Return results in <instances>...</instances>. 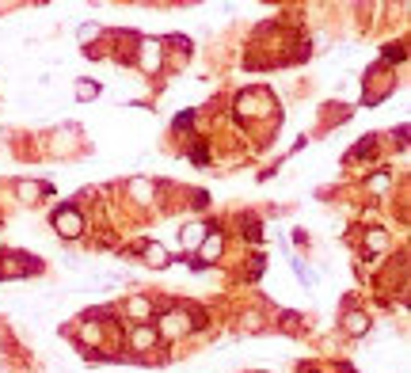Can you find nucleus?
Segmentation results:
<instances>
[{
  "mask_svg": "<svg viewBox=\"0 0 411 373\" xmlns=\"http://www.w3.org/2000/svg\"><path fill=\"white\" fill-rule=\"evenodd\" d=\"M53 225H58L61 229V236H80V232H84V217H80V213H77V206H61L58 213H53Z\"/></svg>",
  "mask_w": 411,
  "mask_h": 373,
  "instance_id": "1",
  "label": "nucleus"
},
{
  "mask_svg": "<svg viewBox=\"0 0 411 373\" xmlns=\"http://www.w3.org/2000/svg\"><path fill=\"white\" fill-rule=\"evenodd\" d=\"M186 331H191V316H186V309H175V312L160 316V335L164 339H175V335H186Z\"/></svg>",
  "mask_w": 411,
  "mask_h": 373,
  "instance_id": "2",
  "label": "nucleus"
},
{
  "mask_svg": "<svg viewBox=\"0 0 411 373\" xmlns=\"http://www.w3.org/2000/svg\"><path fill=\"white\" fill-rule=\"evenodd\" d=\"M129 343H134L137 350H148L156 343V328H148V324H141V328H134V335H129Z\"/></svg>",
  "mask_w": 411,
  "mask_h": 373,
  "instance_id": "3",
  "label": "nucleus"
},
{
  "mask_svg": "<svg viewBox=\"0 0 411 373\" xmlns=\"http://www.w3.org/2000/svg\"><path fill=\"white\" fill-rule=\"evenodd\" d=\"M141 65L145 69H160V42H141Z\"/></svg>",
  "mask_w": 411,
  "mask_h": 373,
  "instance_id": "4",
  "label": "nucleus"
},
{
  "mask_svg": "<svg viewBox=\"0 0 411 373\" xmlns=\"http://www.w3.org/2000/svg\"><path fill=\"white\" fill-rule=\"evenodd\" d=\"M347 331L350 335H366L369 331V320L362 312H347Z\"/></svg>",
  "mask_w": 411,
  "mask_h": 373,
  "instance_id": "5",
  "label": "nucleus"
},
{
  "mask_svg": "<svg viewBox=\"0 0 411 373\" xmlns=\"http://www.w3.org/2000/svg\"><path fill=\"white\" fill-rule=\"evenodd\" d=\"M145 255H148V259H153V267H164V259H167L160 244H145Z\"/></svg>",
  "mask_w": 411,
  "mask_h": 373,
  "instance_id": "6",
  "label": "nucleus"
},
{
  "mask_svg": "<svg viewBox=\"0 0 411 373\" xmlns=\"http://www.w3.org/2000/svg\"><path fill=\"white\" fill-rule=\"evenodd\" d=\"M202 255H206V259L221 255V240H217V236H213V240H206V244H202Z\"/></svg>",
  "mask_w": 411,
  "mask_h": 373,
  "instance_id": "7",
  "label": "nucleus"
},
{
  "mask_svg": "<svg viewBox=\"0 0 411 373\" xmlns=\"http://www.w3.org/2000/svg\"><path fill=\"white\" fill-rule=\"evenodd\" d=\"M202 225H191V229H186V248H194V244H198V240H202Z\"/></svg>",
  "mask_w": 411,
  "mask_h": 373,
  "instance_id": "8",
  "label": "nucleus"
},
{
  "mask_svg": "<svg viewBox=\"0 0 411 373\" xmlns=\"http://www.w3.org/2000/svg\"><path fill=\"white\" fill-rule=\"evenodd\" d=\"M77 96L80 99H91V96H99V88H96V84H77Z\"/></svg>",
  "mask_w": 411,
  "mask_h": 373,
  "instance_id": "9",
  "label": "nucleus"
},
{
  "mask_svg": "<svg viewBox=\"0 0 411 373\" xmlns=\"http://www.w3.org/2000/svg\"><path fill=\"white\" fill-rule=\"evenodd\" d=\"M369 186H373V191H385V186H388V175H377V179H369Z\"/></svg>",
  "mask_w": 411,
  "mask_h": 373,
  "instance_id": "10",
  "label": "nucleus"
}]
</instances>
